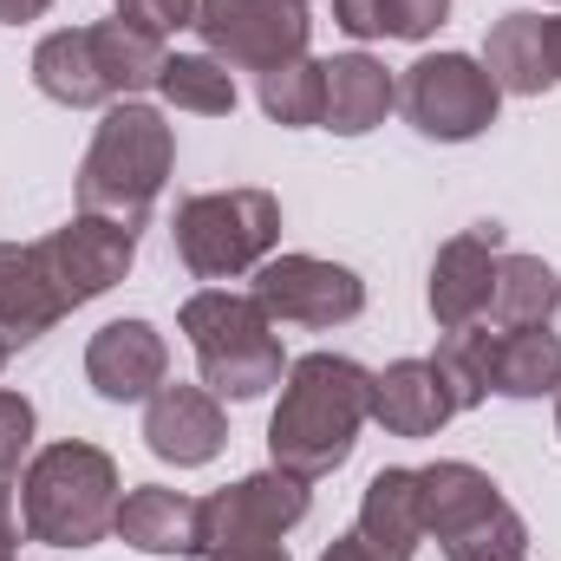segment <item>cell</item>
Returning <instances> with one entry per match:
<instances>
[{
	"label": "cell",
	"instance_id": "1",
	"mask_svg": "<svg viewBox=\"0 0 561 561\" xmlns=\"http://www.w3.org/2000/svg\"><path fill=\"white\" fill-rule=\"evenodd\" d=\"M366 392H373V373L346 353H307L287 366L280 379V405L268 419V457L275 470L300 477V483H320L333 477L353 444H359V424H366Z\"/></svg>",
	"mask_w": 561,
	"mask_h": 561
},
{
	"label": "cell",
	"instance_id": "2",
	"mask_svg": "<svg viewBox=\"0 0 561 561\" xmlns=\"http://www.w3.org/2000/svg\"><path fill=\"white\" fill-rule=\"evenodd\" d=\"M176 170V131L157 105L144 99H118L105 105L99 131L85 144V163H79V209L85 216H105V222H125L144 229L163 183Z\"/></svg>",
	"mask_w": 561,
	"mask_h": 561
},
{
	"label": "cell",
	"instance_id": "3",
	"mask_svg": "<svg viewBox=\"0 0 561 561\" xmlns=\"http://www.w3.org/2000/svg\"><path fill=\"white\" fill-rule=\"evenodd\" d=\"M118 503H125V483H118V463L85 444V437H66V444H46L26 457L20 470V529L46 549H92L118 529Z\"/></svg>",
	"mask_w": 561,
	"mask_h": 561
},
{
	"label": "cell",
	"instance_id": "4",
	"mask_svg": "<svg viewBox=\"0 0 561 561\" xmlns=\"http://www.w3.org/2000/svg\"><path fill=\"white\" fill-rule=\"evenodd\" d=\"M176 327L190 333V353L203 366V386L216 399H262L268 386H280L287 373V353H280V333L275 320L262 313L255 294H229V287H203L183 300Z\"/></svg>",
	"mask_w": 561,
	"mask_h": 561
},
{
	"label": "cell",
	"instance_id": "5",
	"mask_svg": "<svg viewBox=\"0 0 561 561\" xmlns=\"http://www.w3.org/2000/svg\"><path fill=\"white\" fill-rule=\"evenodd\" d=\"M419 503H424V536L444 549V561H523L529 529L510 510V496L490 483L477 463H424L419 470Z\"/></svg>",
	"mask_w": 561,
	"mask_h": 561
},
{
	"label": "cell",
	"instance_id": "6",
	"mask_svg": "<svg viewBox=\"0 0 561 561\" xmlns=\"http://www.w3.org/2000/svg\"><path fill=\"white\" fill-rule=\"evenodd\" d=\"M176 255L196 280H242L255 275L280 242V203L268 190H209L176 203Z\"/></svg>",
	"mask_w": 561,
	"mask_h": 561
},
{
	"label": "cell",
	"instance_id": "7",
	"mask_svg": "<svg viewBox=\"0 0 561 561\" xmlns=\"http://www.w3.org/2000/svg\"><path fill=\"white\" fill-rule=\"evenodd\" d=\"M399 105H405V118H412L419 138L470 144L496 125L503 92L483 72V59H470V53H424V59L405 66V79H399Z\"/></svg>",
	"mask_w": 561,
	"mask_h": 561
},
{
	"label": "cell",
	"instance_id": "8",
	"mask_svg": "<svg viewBox=\"0 0 561 561\" xmlns=\"http://www.w3.org/2000/svg\"><path fill=\"white\" fill-rule=\"evenodd\" d=\"M203 53L236 66V72H275L287 59H307V39H313V20L300 0H222L203 26H196Z\"/></svg>",
	"mask_w": 561,
	"mask_h": 561
},
{
	"label": "cell",
	"instance_id": "9",
	"mask_svg": "<svg viewBox=\"0 0 561 561\" xmlns=\"http://www.w3.org/2000/svg\"><path fill=\"white\" fill-rule=\"evenodd\" d=\"M255 300L275 327H346L366 313V280L320 255H268L255 268Z\"/></svg>",
	"mask_w": 561,
	"mask_h": 561
},
{
	"label": "cell",
	"instance_id": "10",
	"mask_svg": "<svg viewBox=\"0 0 561 561\" xmlns=\"http://www.w3.org/2000/svg\"><path fill=\"white\" fill-rule=\"evenodd\" d=\"M39 255H46L53 287H59L66 307H92L99 294H112L118 280L131 275V262H138V229L79 209L66 229H53V236L39 242Z\"/></svg>",
	"mask_w": 561,
	"mask_h": 561
},
{
	"label": "cell",
	"instance_id": "11",
	"mask_svg": "<svg viewBox=\"0 0 561 561\" xmlns=\"http://www.w3.org/2000/svg\"><path fill=\"white\" fill-rule=\"evenodd\" d=\"M307 510H313V490L300 477H287V470L268 463V470H255V477H242V483H229V490H216L203 503L209 549H229V542H280L287 529L307 523Z\"/></svg>",
	"mask_w": 561,
	"mask_h": 561
},
{
	"label": "cell",
	"instance_id": "12",
	"mask_svg": "<svg viewBox=\"0 0 561 561\" xmlns=\"http://www.w3.org/2000/svg\"><path fill=\"white\" fill-rule=\"evenodd\" d=\"M496 262H503V229L496 222H477L463 236H450L431 262V287H424V307L444 333L457 327H477L490 313V294H496Z\"/></svg>",
	"mask_w": 561,
	"mask_h": 561
},
{
	"label": "cell",
	"instance_id": "13",
	"mask_svg": "<svg viewBox=\"0 0 561 561\" xmlns=\"http://www.w3.org/2000/svg\"><path fill=\"white\" fill-rule=\"evenodd\" d=\"M144 444H150L157 463H176V470L216 463L222 444H229L222 399L209 386H157L144 399Z\"/></svg>",
	"mask_w": 561,
	"mask_h": 561
},
{
	"label": "cell",
	"instance_id": "14",
	"mask_svg": "<svg viewBox=\"0 0 561 561\" xmlns=\"http://www.w3.org/2000/svg\"><path fill=\"white\" fill-rule=\"evenodd\" d=\"M85 379L105 405H138L170 386V346L150 320H112L85 340Z\"/></svg>",
	"mask_w": 561,
	"mask_h": 561
},
{
	"label": "cell",
	"instance_id": "15",
	"mask_svg": "<svg viewBox=\"0 0 561 561\" xmlns=\"http://www.w3.org/2000/svg\"><path fill=\"white\" fill-rule=\"evenodd\" d=\"M72 307L59 300L53 268L39 255V242H0V340L20 353L39 333H53Z\"/></svg>",
	"mask_w": 561,
	"mask_h": 561
},
{
	"label": "cell",
	"instance_id": "16",
	"mask_svg": "<svg viewBox=\"0 0 561 561\" xmlns=\"http://www.w3.org/2000/svg\"><path fill=\"white\" fill-rule=\"evenodd\" d=\"M118 536L144 549V556H209V516L196 496L163 490V483H138L118 503Z\"/></svg>",
	"mask_w": 561,
	"mask_h": 561
},
{
	"label": "cell",
	"instance_id": "17",
	"mask_svg": "<svg viewBox=\"0 0 561 561\" xmlns=\"http://www.w3.org/2000/svg\"><path fill=\"white\" fill-rule=\"evenodd\" d=\"M366 419H379L392 437H437L457 419V405H450V392H444L431 359H392L386 373H373Z\"/></svg>",
	"mask_w": 561,
	"mask_h": 561
},
{
	"label": "cell",
	"instance_id": "18",
	"mask_svg": "<svg viewBox=\"0 0 561 561\" xmlns=\"http://www.w3.org/2000/svg\"><path fill=\"white\" fill-rule=\"evenodd\" d=\"M392 105H399V79H392L373 53H340V59H327L320 131H333V138H366V131L386 125Z\"/></svg>",
	"mask_w": 561,
	"mask_h": 561
},
{
	"label": "cell",
	"instance_id": "19",
	"mask_svg": "<svg viewBox=\"0 0 561 561\" xmlns=\"http://www.w3.org/2000/svg\"><path fill=\"white\" fill-rule=\"evenodd\" d=\"M33 85L66 105V112H92V105H118L112 99V79L99 66V39L92 26H59L33 46Z\"/></svg>",
	"mask_w": 561,
	"mask_h": 561
},
{
	"label": "cell",
	"instance_id": "20",
	"mask_svg": "<svg viewBox=\"0 0 561 561\" xmlns=\"http://www.w3.org/2000/svg\"><path fill=\"white\" fill-rule=\"evenodd\" d=\"M353 529L373 542L379 561H412L419 556V542H424L419 470H405V463L379 470V477L366 483V496H359V523H353Z\"/></svg>",
	"mask_w": 561,
	"mask_h": 561
},
{
	"label": "cell",
	"instance_id": "21",
	"mask_svg": "<svg viewBox=\"0 0 561 561\" xmlns=\"http://www.w3.org/2000/svg\"><path fill=\"white\" fill-rule=\"evenodd\" d=\"M561 386V333L556 327H503L490 340V392L496 399H542Z\"/></svg>",
	"mask_w": 561,
	"mask_h": 561
},
{
	"label": "cell",
	"instance_id": "22",
	"mask_svg": "<svg viewBox=\"0 0 561 561\" xmlns=\"http://www.w3.org/2000/svg\"><path fill=\"white\" fill-rule=\"evenodd\" d=\"M483 72L496 79V92L516 99H542L556 85L549 72V46H542V13H503L483 39Z\"/></svg>",
	"mask_w": 561,
	"mask_h": 561
},
{
	"label": "cell",
	"instance_id": "23",
	"mask_svg": "<svg viewBox=\"0 0 561 561\" xmlns=\"http://www.w3.org/2000/svg\"><path fill=\"white\" fill-rule=\"evenodd\" d=\"M92 39H99V66H105V79H112V99H138V92H150L157 72H163V59H170L163 33H150V26L131 20V13L92 20Z\"/></svg>",
	"mask_w": 561,
	"mask_h": 561
},
{
	"label": "cell",
	"instance_id": "24",
	"mask_svg": "<svg viewBox=\"0 0 561 561\" xmlns=\"http://www.w3.org/2000/svg\"><path fill=\"white\" fill-rule=\"evenodd\" d=\"M556 307H561V275L542 255H503L496 262V294H490L496 327H549Z\"/></svg>",
	"mask_w": 561,
	"mask_h": 561
},
{
	"label": "cell",
	"instance_id": "25",
	"mask_svg": "<svg viewBox=\"0 0 561 561\" xmlns=\"http://www.w3.org/2000/svg\"><path fill=\"white\" fill-rule=\"evenodd\" d=\"M157 92H163V105L196 112V118H229L236 112V72L209 53H170L163 72H157Z\"/></svg>",
	"mask_w": 561,
	"mask_h": 561
},
{
	"label": "cell",
	"instance_id": "26",
	"mask_svg": "<svg viewBox=\"0 0 561 561\" xmlns=\"http://www.w3.org/2000/svg\"><path fill=\"white\" fill-rule=\"evenodd\" d=\"M255 99H262V112L275 118L280 131L320 125V105H327V59H287L275 72H262V79H255Z\"/></svg>",
	"mask_w": 561,
	"mask_h": 561
},
{
	"label": "cell",
	"instance_id": "27",
	"mask_svg": "<svg viewBox=\"0 0 561 561\" xmlns=\"http://www.w3.org/2000/svg\"><path fill=\"white\" fill-rule=\"evenodd\" d=\"M490 340H496V333L477 320V327L444 333L437 353H431V366H437V379H444V392H450L457 412H477V405L490 399Z\"/></svg>",
	"mask_w": 561,
	"mask_h": 561
},
{
	"label": "cell",
	"instance_id": "28",
	"mask_svg": "<svg viewBox=\"0 0 561 561\" xmlns=\"http://www.w3.org/2000/svg\"><path fill=\"white\" fill-rule=\"evenodd\" d=\"M450 20V0H379V39H431Z\"/></svg>",
	"mask_w": 561,
	"mask_h": 561
},
{
	"label": "cell",
	"instance_id": "29",
	"mask_svg": "<svg viewBox=\"0 0 561 561\" xmlns=\"http://www.w3.org/2000/svg\"><path fill=\"white\" fill-rule=\"evenodd\" d=\"M216 7H222V0H125L118 13H131V20L150 26V33H163V39H170V33H196Z\"/></svg>",
	"mask_w": 561,
	"mask_h": 561
},
{
	"label": "cell",
	"instance_id": "30",
	"mask_svg": "<svg viewBox=\"0 0 561 561\" xmlns=\"http://www.w3.org/2000/svg\"><path fill=\"white\" fill-rule=\"evenodd\" d=\"M33 399L0 392V477H20V463L33 457Z\"/></svg>",
	"mask_w": 561,
	"mask_h": 561
},
{
	"label": "cell",
	"instance_id": "31",
	"mask_svg": "<svg viewBox=\"0 0 561 561\" xmlns=\"http://www.w3.org/2000/svg\"><path fill=\"white\" fill-rule=\"evenodd\" d=\"M333 26L353 39H379V0H333Z\"/></svg>",
	"mask_w": 561,
	"mask_h": 561
},
{
	"label": "cell",
	"instance_id": "32",
	"mask_svg": "<svg viewBox=\"0 0 561 561\" xmlns=\"http://www.w3.org/2000/svg\"><path fill=\"white\" fill-rule=\"evenodd\" d=\"M203 561H287L280 542H229V549H209Z\"/></svg>",
	"mask_w": 561,
	"mask_h": 561
},
{
	"label": "cell",
	"instance_id": "33",
	"mask_svg": "<svg viewBox=\"0 0 561 561\" xmlns=\"http://www.w3.org/2000/svg\"><path fill=\"white\" fill-rule=\"evenodd\" d=\"M320 561H379V556H373V542H366L359 529H346V536H340V542H333Z\"/></svg>",
	"mask_w": 561,
	"mask_h": 561
},
{
	"label": "cell",
	"instance_id": "34",
	"mask_svg": "<svg viewBox=\"0 0 561 561\" xmlns=\"http://www.w3.org/2000/svg\"><path fill=\"white\" fill-rule=\"evenodd\" d=\"M53 0H0V26H26V20H39Z\"/></svg>",
	"mask_w": 561,
	"mask_h": 561
},
{
	"label": "cell",
	"instance_id": "35",
	"mask_svg": "<svg viewBox=\"0 0 561 561\" xmlns=\"http://www.w3.org/2000/svg\"><path fill=\"white\" fill-rule=\"evenodd\" d=\"M542 46H549V72L561 85V13H542Z\"/></svg>",
	"mask_w": 561,
	"mask_h": 561
},
{
	"label": "cell",
	"instance_id": "36",
	"mask_svg": "<svg viewBox=\"0 0 561 561\" xmlns=\"http://www.w3.org/2000/svg\"><path fill=\"white\" fill-rule=\"evenodd\" d=\"M20 556V516H0V561Z\"/></svg>",
	"mask_w": 561,
	"mask_h": 561
},
{
	"label": "cell",
	"instance_id": "37",
	"mask_svg": "<svg viewBox=\"0 0 561 561\" xmlns=\"http://www.w3.org/2000/svg\"><path fill=\"white\" fill-rule=\"evenodd\" d=\"M556 437H561V386H556Z\"/></svg>",
	"mask_w": 561,
	"mask_h": 561
},
{
	"label": "cell",
	"instance_id": "38",
	"mask_svg": "<svg viewBox=\"0 0 561 561\" xmlns=\"http://www.w3.org/2000/svg\"><path fill=\"white\" fill-rule=\"evenodd\" d=\"M7 359H13V346H7V340H0V366H7Z\"/></svg>",
	"mask_w": 561,
	"mask_h": 561
},
{
	"label": "cell",
	"instance_id": "39",
	"mask_svg": "<svg viewBox=\"0 0 561 561\" xmlns=\"http://www.w3.org/2000/svg\"><path fill=\"white\" fill-rule=\"evenodd\" d=\"M118 7H125V0H118Z\"/></svg>",
	"mask_w": 561,
	"mask_h": 561
},
{
	"label": "cell",
	"instance_id": "40",
	"mask_svg": "<svg viewBox=\"0 0 561 561\" xmlns=\"http://www.w3.org/2000/svg\"><path fill=\"white\" fill-rule=\"evenodd\" d=\"M300 7H307V0H300Z\"/></svg>",
	"mask_w": 561,
	"mask_h": 561
}]
</instances>
